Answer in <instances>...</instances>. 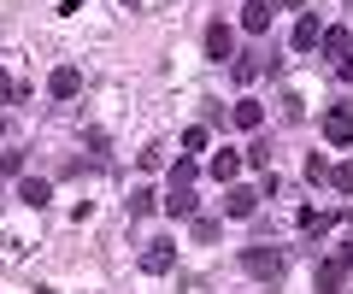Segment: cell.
Here are the masks:
<instances>
[{
	"instance_id": "603a6c76",
	"label": "cell",
	"mask_w": 353,
	"mask_h": 294,
	"mask_svg": "<svg viewBox=\"0 0 353 294\" xmlns=\"http://www.w3.org/2000/svg\"><path fill=\"white\" fill-rule=\"evenodd\" d=\"M306 177H312V182H330V159L312 154V159H306Z\"/></svg>"
},
{
	"instance_id": "e0dca14e",
	"label": "cell",
	"mask_w": 353,
	"mask_h": 294,
	"mask_svg": "<svg viewBox=\"0 0 353 294\" xmlns=\"http://www.w3.org/2000/svg\"><path fill=\"white\" fill-rule=\"evenodd\" d=\"M194 171H201V165H194V159L183 154V159L171 165V189H189V182H194Z\"/></svg>"
},
{
	"instance_id": "5b68a950",
	"label": "cell",
	"mask_w": 353,
	"mask_h": 294,
	"mask_svg": "<svg viewBox=\"0 0 353 294\" xmlns=\"http://www.w3.org/2000/svg\"><path fill=\"white\" fill-rule=\"evenodd\" d=\"M206 59H236V30L224 24V18H218V24H206Z\"/></svg>"
},
{
	"instance_id": "52a82bcc",
	"label": "cell",
	"mask_w": 353,
	"mask_h": 294,
	"mask_svg": "<svg viewBox=\"0 0 353 294\" xmlns=\"http://www.w3.org/2000/svg\"><path fill=\"white\" fill-rule=\"evenodd\" d=\"M318 53H324V59H347V53H353V30H341V24H330L324 30V41H318Z\"/></svg>"
},
{
	"instance_id": "7a4b0ae2",
	"label": "cell",
	"mask_w": 353,
	"mask_h": 294,
	"mask_svg": "<svg viewBox=\"0 0 353 294\" xmlns=\"http://www.w3.org/2000/svg\"><path fill=\"white\" fill-rule=\"evenodd\" d=\"M259 200H265L259 189H248V182H230V189H224V218H253V212H259Z\"/></svg>"
},
{
	"instance_id": "3957f363",
	"label": "cell",
	"mask_w": 353,
	"mask_h": 294,
	"mask_svg": "<svg viewBox=\"0 0 353 294\" xmlns=\"http://www.w3.org/2000/svg\"><path fill=\"white\" fill-rule=\"evenodd\" d=\"M48 94L53 101H77V94H83V71H77V65H53L48 71Z\"/></svg>"
},
{
	"instance_id": "30bf717a",
	"label": "cell",
	"mask_w": 353,
	"mask_h": 294,
	"mask_svg": "<svg viewBox=\"0 0 353 294\" xmlns=\"http://www.w3.org/2000/svg\"><path fill=\"white\" fill-rule=\"evenodd\" d=\"M18 200H24V206H36V212H41V206L53 200V182H48V177H24V182H18Z\"/></svg>"
},
{
	"instance_id": "7402d4cb",
	"label": "cell",
	"mask_w": 353,
	"mask_h": 294,
	"mask_svg": "<svg viewBox=\"0 0 353 294\" xmlns=\"http://www.w3.org/2000/svg\"><path fill=\"white\" fill-rule=\"evenodd\" d=\"M301 230H318V235H324V230H330V218H324V212H312V206H306V212H301Z\"/></svg>"
},
{
	"instance_id": "d4e9b609",
	"label": "cell",
	"mask_w": 353,
	"mask_h": 294,
	"mask_svg": "<svg viewBox=\"0 0 353 294\" xmlns=\"http://www.w3.org/2000/svg\"><path fill=\"white\" fill-rule=\"evenodd\" d=\"M24 171V154H0V177H18Z\"/></svg>"
},
{
	"instance_id": "f546056e",
	"label": "cell",
	"mask_w": 353,
	"mask_h": 294,
	"mask_svg": "<svg viewBox=\"0 0 353 294\" xmlns=\"http://www.w3.org/2000/svg\"><path fill=\"white\" fill-rule=\"evenodd\" d=\"M124 6H141V0H124Z\"/></svg>"
},
{
	"instance_id": "6da1fadb",
	"label": "cell",
	"mask_w": 353,
	"mask_h": 294,
	"mask_svg": "<svg viewBox=\"0 0 353 294\" xmlns=\"http://www.w3.org/2000/svg\"><path fill=\"white\" fill-rule=\"evenodd\" d=\"M241 271L248 277H259V282H277L283 277V247H241Z\"/></svg>"
},
{
	"instance_id": "8992f818",
	"label": "cell",
	"mask_w": 353,
	"mask_h": 294,
	"mask_svg": "<svg viewBox=\"0 0 353 294\" xmlns=\"http://www.w3.org/2000/svg\"><path fill=\"white\" fill-rule=\"evenodd\" d=\"M171 265H176V242H148V253H141V271H148V277H165Z\"/></svg>"
},
{
	"instance_id": "cb8c5ba5",
	"label": "cell",
	"mask_w": 353,
	"mask_h": 294,
	"mask_svg": "<svg viewBox=\"0 0 353 294\" xmlns=\"http://www.w3.org/2000/svg\"><path fill=\"white\" fill-rule=\"evenodd\" d=\"M6 101H24V89H18V83L6 77V71H0V106H6Z\"/></svg>"
},
{
	"instance_id": "ffe728a7",
	"label": "cell",
	"mask_w": 353,
	"mask_h": 294,
	"mask_svg": "<svg viewBox=\"0 0 353 294\" xmlns=\"http://www.w3.org/2000/svg\"><path fill=\"white\" fill-rule=\"evenodd\" d=\"M218 230H224L218 218H194V242H218Z\"/></svg>"
},
{
	"instance_id": "83f0119b",
	"label": "cell",
	"mask_w": 353,
	"mask_h": 294,
	"mask_svg": "<svg viewBox=\"0 0 353 294\" xmlns=\"http://www.w3.org/2000/svg\"><path fill=\"white\" fill-rule=\"evenodd\" d=\"M289 6H301V0H271V12H289Z\"/></svg>"
},
{
	"instance_id": "4dcf8cb0",
	"label": "cell",
	"mask_w": 353,
	"mask_h": 294,
	"mask_svg": "<svg viewBox=\"0 0 353 294\" xmlns=\"http://www.w3.org/2000/svg\"><path fill=\"white\" fill-rule=\"evenodd\" d=\"M41 294H59V288H41Z\"/></svg>"
},
{
	"instance_id": "ba28073f",
	"label": "cell",
	"mask_w": 353,
	"mask_h": 294,
	"mask_svg": "<svg viewBox=\"0 0 353 294\" xmlns=\"http://www.w3.org/2000/svg\"><path fill=\"white\" fill-rule=\"evenodd\" d=\"M241 30L248 36H265L271 30V0H241Z\"/></svg>"
},
{
	"instance_id": "5bb4252c",
	"label": "cell",
	"mask_w": 353,
	"mask_h": 294,
	"mask_svg": "<svg viewBox=\"0 0 353 294\" xmlns=\"http://www.w3.org/2000/svg\"><path fill=\"white\" fill-rule=\"evenodd\" d=\"M259 71H265V65H259V53H241V59H236V65H230V77H236V83H241V89H248V83H253V77H259Z\"/></svg>"
},
{
	"instance_id": "277c9868",
	"label": "cell",
	"mask_w": 353,
	"mask_h": 294,
	"mask_svg": "<svg viewBox=\"0 0 353 294\" xmlns=\"http://www.w3.org/2000/svg\"><path fill=\"white\" fill-rule=\"evenodd\" d=\"M324 141L330 147H347L353 141V106H330L324 112Z\"/></svg>"
},
{
	"instance_id": "4316f807",
	"label": "cell",
	"mask_w": 353,
	"mask_h": 294,
	"mask_svg": "<svg viewBox=\"0 0 353 294\" xmlns=\"http://www.w3.org/2000/svg\"><path fill=\"white\" fill-rule=\"evenodd\" d=\"M336 77H341V83H353V53H347V59L336 65Z\"/></svg>"
},
{
	"instance_id": "4fadbf2b",
	"label": "cell",
	"mask_w": 353,
	"mask_h": 294,
	"mask_svg": "<svg viewBox=\"0 0 353 294\" xmlns=\"http://www.w3.org/2000/svg\"><path fill=\"white\" fill-rule=\"evenodd\" d=\"M341 277H347V271H341L336 259H324V265H318V294H341Z\"/></svg>"
},
{
	"instance_id": "7c38bea8",
	"label": "cell",
	"mask_w": 353,
	"mask_h": 294,
	"mask_svg": "<svg viewBox=\"0 0 353 294\" xmlns=\"http://www.w3.org/2000/svg\"><path fill=\"white\" fill-rule=\"evenodd\" d=\"M206 171H212L218 182H236V177H241V154H230V147H224V154L206 159Z\"/></svg>"
},
{
	"instance_id": "ac0fdd59",
	"label": "cell",
	"mask_w": 353,
	"mask_h": 294,
	"mask_svg": "<svg viewBox=\"0 0 353 294\" xmlns=\"http://www.w3.org/2000/svg\"><path fill=\"white\" fill-rule=\"evenodd\" d=\"M183 154H206V124H189V129H183Z\"/></svg>"
},
{
	"instance_id": "9c48e42d",
	"label": "cell",
	"mask_w": 353,
	"mask_h": 294,
	"mask_svg": "<svg viewBox=\"0 0 353 294\" xmlns=\"http://www.w3.org/2000/svg\"><path fill=\"white\" fill-rule=\"evenodd\" d=\"M230 124H236V129H259L265 124V106L253 101V94H241V101L230 106Z\"/></svg>"
},
{
	"instance_id": "d6986e66",
	"label": "cell",
	"mask_w": 353,
	"mask_h": 294,
	"mask_svg": "<svg viewBox=\"0 0 353 294\" xmlns=\"http://www.w3.org/2000/svg\"><path fill=\"white\" fill-rule=\"evenodd\" d=\"M153 206H159V200H153V189H136V194H130V218H148Z\"/></svg>"
},
{
	"instance_id": "f1b7e54d",
	"label": "cell",
	"mask_w": 353,
	"mask_h": 294,
	"mask_svg": "<svg viewBox=\"0 0 353 294\" xmlns=\"http://www.w3.org/2000/svg\"><path fill=\"white\" fill-rule=\"evenodd\" d=\"M77 6H83V0H65V6H59V12H77Z\"/></svg>"
},
{
	"instance_id": "44dd1931",
	"label": "cell",
	"mask_w": 353,
	"mask_h": 294,
	"mask_svg": "<svg viewBox=\"0 0 353 294\" xmlns=\"http://www.w3.org/2000/svg\"><path fill=\"white\" fill-rule=\"evenodd\" d=\"M136 159H141V171H159V165H165V147H159V141H153V147H141Z\"/></svg>"
},
{
	"instance_id": "2e32d148",
	"label": "cell",
	"mask_w": 353,
	"mask_h": 294,
	"mask_svg": "<svg viewBox=\"0 0 353 294\" xmlns=\"http://www.w3.org/2000/svg\"><path fill=\"white\" fill-rule=\"evenodd\" d=\"M330 189H336V194H353V159L330 165Z\"/></svg>"
},
{
	"instance_id": "9a60e30c",
	"label": "cell",
	"mask_w": 353,
	"mask_h": 294,
	"mask_svg": "<svg viewBox=\"0 0 353 294\" xmlns=\"http://www.w3.org/2000/svg\"><path fill=\"white\" fill-rule=\"evenodd\" d=\"M165 212H171V218H194V194L189 189H171V194H165Z\"/></svg>"
},
{
	"instance_id": "484cf974",
	"label": "cell",
	"mask_w": 353,
	"mask_h": 294,
	"mask_svg": "<svg viewBox=\"0 0 353 294\" xmlns=\"http://www.w3.org/2000/svg\"><path fill=\"white\" fill-rule=\"evenodd\" d=\"M336 265H341V271H353V235H347V242H341V253H336Z\"/></svg>"
},
{
	"instance_id": "8fae6325",
	"label": "cell",
	"mask_w": 353,
	"mask_h": 294,
	"mask_svg": "<svg viewBox=\"0 0 353 294\" xmlns=\"http://www.w3.org/2000/svg\"><path fill=\"white\" fill-rule=\"evenodd\" d=\"M318 41H324V30H318V18H301V24H294V36H289V48H294V53H312Z\"/></svg>"
}]
</instances>
